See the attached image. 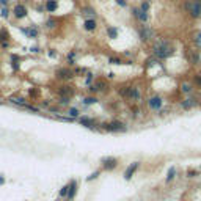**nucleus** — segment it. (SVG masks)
Wrapping results in <instances>:
<instances>
[{
	"label": "nucleus",
	"mask_w": 201,
	"mask_h": 201,
	"mask_svg": "<svg viewBox=\"0 0 201 201\" xmlns=\"http://www.w3.org/2000/svg\"><path fill=\"white\" fill-rule=\"evenodd\" d=\"M72 76H74V71L68 69V68H61V69L57 71V77L61 79V80H69Z\"/></svg>",
	"instance_id": "6e6552de"
},
{
	"label": "nucleus",
	"mask_w": 201,
	"mask_h": 201,
	"mask_svg": "<svg viewBox=\"0 0 201 201\" xmlns=\"http://www.w3.org/2000/svg\"><path fill=\"white\" fill-rule=\"evenodd\" d=\"M138 35H140L141 41H149L154 36V30L151 29V27H148V25H141L138 29Z\"/></svg>",
	"instance_id": "20e7f679"
},
{
	"label": "nucleus",
	"mask_w": 201,
	"mask_h": 201,
	"mask_svg": "<svg viewBox=\"0 0 201 201\" xmlns=\"http://www.w3.org/2000/svg\"><path fill=\"white\" fill-rule=\"evenodd\" d=\"M24 33L29 35L30 38H36V36H38V30L36 29H24Z\"/></svg>",
	"instance_id": "aec40b11"
},
{
	"label": "nucleus",
	"mask_w": 201,
	"mask_h": 201,
	"mask_svg": "<svg viewBox=\"0 0 201 201\" xmlns=\"http://www.w3.org/2000/svg\"><path fill=\"white\" fill-rule=\"evenodd\" d=\"M99 175H101V171H99V170H98V171H94V173H91L90 176H86V182H88V181H94Z\"/></svg>",
	"instance_id": "c85d7f7f"
},
{
	"label": "nucleus",
	"mask_w": 201,
	"mask_h": 201,
	"mask_svg": "<svg viewBox=\"0 0 201 201\" xmlns=\"http://www.w3.org/2000/svg\"><path fill=\"white\" fill-rule=\"evenodd\" d=\"M107 33H108V36H110V38H116V36H118V30L113 29V27H108Z\"/></svg>",
	"instance_id": "bb28decb"
},
{
	"label": "nucleus",
	"mask_w": 201,
	"mask_h": 201,
	"mask_svg": "<svg viewBox=\"0 0 201 201\" xmlns=\"http://www.w3.org/2000/svg\"><path fill=\"white\" fill-rule=\"evenodd\" d=\"M14 16L17 17V19H22V17H25V14H27V10H25V6L24 5H16L14 6Z\"/></svg>",
	"instance_id": "ddd939ff"
},
{
	"label": "nucleus",
	"mask_w": 201,
	"mask_h": 201,
	"mask_svg": "<svg viewBox=\"0 0 201 201\" xmlns=\"http://www.w3.org/2000/svg\"><path fill=\"white\" fill-rule=\"evenodd\" d=\"M193 82H195V85H198L200 88H201V74H196L195 79H193Z\"/></svg>",
	"instance_id": "2f4dec72"
},
{
	"label": "nucleus",
	"mask_w": 201,
	"mask_h": 201,
	"mask_svg": "<svg viewBox=\"0 0 201 201\" xmlns=\"http://www.w3.org/2000/svg\"><path fill=\"white\" fill-rule=\"evenodd\" d=\"M140 98H141V93H140V90L137 88V86H130L129 99H132V101H140Z\"/></svg>",
	"instance_id": "4468645a"
},
{
	"label": "nucleus",
	"mask_w": 201,
	"mask_h": 201,
	"mask_svg": "<svg viewBox=\"0 0 201 201\" xmlns=\"http://www.w3.org/2000/svg\"><path fill=\"white\" fill-rule=\"evenodd\" d=\"M24 108H27V110H30V112H35V113H39V108H36V107H33V105H29V104H27Z\"/></svg>",
	"instance_id": "473e14b6"
},
{
	"label": "nucleus",
	"mask_w": 201,
	"mask_h": 201,
	"mask_svg": "<svg viewBox=\"0 0 201 201\" xmlns=\"http://www.w3.org/2000/svg\"><path fill=\"white\" fill-rule=\"evenodd\" d=\"M2 16H3V17H6V16H8V11H6V10H3V11H2Z\"/></svg>",
	"instance_id": "58836bf2"
},
{
	"label": "nucleus",
	"mask_w": 201,
	"mask_h": 201,
	"mask_svg": "<svg viewBox=\"0 0 201 201\" xmlns=\"http://www.w3.org/2000/svg\"><path fill=\"white\" fill-rule=\"evenodd\" d=\"M91 80H93V76L88 74V76H86V83H91Z\"/></svg>",
	"instance_id": "c9c22d12"
},
{
	"label": "nucleus",
	"mask_w": 201,
	"mask_h": 201,
	"mask_svg": "<svg viewBox=\"0 0 201 201\" xmlns=\"http://www.w3.org/2000/svg\"><path fill=\"white\" fill-rule=\"evenodd\" d=\"M108 61H110L112 65H123V60H121V58H118V57H110V58H108Z\"/></svg>",
	"instance_id": "cd10ccee"
},
{
	"label": "nucleus",
	"mask_w": 201,
	"mask_h": 201,
	"mask_svg": "<svg viewBox=\"0 0 201 201\" xmlns=\"http://www.w3.org/2000/svg\"><path fill=\"white\" fill-rule=\"evenodd\" d=\"M47 27H53V21H49L47 22Z\"/></svg>",
	"instance_id": "ea45409f"
},
{
	"label": "nucleus",
	"mask_w": 201,
	"mask_h": 201,
	"mask_svg": "<svg viewBox=\"0 0 201 201\" xmlns=\"http://www.w3.org/2000/svg\"><path fill=\"white\" fill-rule=\"evenodd\" d=\"M187 58H189V63H192V65H198L200 60H201L200 53L195 52V50H189V52H187Z\"/></svg>",
	"instance_id": "9d476101"
},
{
	"label": "nucleus",
	"mask_w": 201,
	"mask_h": 201,
	"mask_svg": "<svg viewBox=\"0 0 201 201\" xmlns=\"http://www.w3.org/2000/svg\"><path fill=\"white\" fill-rule=\"evenodd\" d=\"M58 94H60V96H68V98H71V96L74 94V91L71 90V86H61V88H58Z\"/></svg>",
	"instance_id": "dca6fc26"
},
{
	"label": "nucleus",
	"mask_w": 201,
	"mask_h": 201,
	"mask_svg": "<svg viewBox=\"0 0 201 201\" xmlns=\"http://www.w3.org/2000/svg\"><path fill=\"white\" fill-rule=\"evenodd\" d=\"M141 10H143V11H148L149 10V2H148V0L141 3Z\"/></svg>",
	"instance_id": "72a5a7b5"
},
{
	"label": "nucleus",
	"mask_w": 201,
	"mask_h": 201,
	"mask_svg": "<svg viewBox=\"0 0 201 201\" xmlns=\"http://www.w3.org/2000/svg\"><path fill=\"white\" fill-rule=\"evenodd\" d=\"M57 6H58L57 0H47V3H46V8H47V11H50V13L55 11Z\"/></svg>",
	"instance_id": "a211bd4d"
},
{
	"label": "nucleus",
	"mask_w": 201,
	"mask_h": 201,
	"mask_svg": "<svg viewBox=\"0 0 201 201\" xmlns=\"http://www.w3.org/2000/svg\"><path fill=\"white\" fill-rule=\"evenodd\" d=\"M58 102H60V105H68V104H69V98H68V96H60V101H58Z\"/></svg>",
	"instance_id": "c756f323"
},
{
	"label": "nucleus",
	"mask_w": 201,
	"mask_h": 201,
	"mask_svg": "<svg viewBox=\"0 0 201 201\" xmlns=\"http://www.w3.org/2000/svg\"><path fill=\"white\" fill-rule=\"evenodd\" d=\"M181 90H182V93H187V94H189V93H192V90H193V88H192L190 83H185V82H184V83L181 85Z\"/></svg>",
	"instance_id": "b1692460"
},
{
	"label": "nucleus",
	"mask_w": 201,
	"mask_h": 201,
	"mask_svg": "<svg viewBox=\"0 0 201 201\" xmlns=\"http://www.w3.org/2000/svg\"><path fill=\"white\" fill-rule=\"evenodd\" d=\"M129 93H130V86H123L120 90V94L123 98H129Z\"/></svg>",
	"instance_id": "393cba45"
},
{
	"label": "nucleus",
	"mask_w": 201,
	"mask_h": 201,
	"mask_svg": "<svg viewBox=\"0 0 201 201\" xmlns=\"http://www.w3.org/2000/svg\"><path fill=\"white\" fill-rule=\"evenodd\" d=\"M49 57H55V52H53V50H49Z\"/></svg>",
	"instance_id": "4c0bfd02"
},
{
	"label": "nucleus",
	"mask_w": 201,
	"mask_h": 201,
	"mask_svg": "<svg viewBox=\"0 0 201 201\" xmlns=\"http://www.w3.org/2000/svg\"><path fill=\"white\" fill-rule=\"evenodd\" d=\"M101 162H102V168L107 170V171L115 170V168L118 167V159H115V157H104Z\"/></svg>",
	"instance_id": "39448f33"
},
{
	"label": "nucleus",
	"mask_w": 201,
	"mask_h": 201,
	"mask_svg": "<svg viewBox=\"0 0 201 201\" xmlns=\"http://www.w3.org/2000/svg\"><path fill=\"white\" fill-rule=\"evenodd\" d=\"M198 46H200V47H201V43H200V44H198Z\"/></svg>",
	"instance_id": "37998d69"
},
{
	"label": "nucleus",
	"mask_w": 201,
	"mask_h": 201,
	"mask_svg": "<svg viewBox=\"0 0 201 201\" xmlns=\"http://www.w3.org/2000/svg\"><path fill=\"white\" fill-rule=\"evenodd\" d=\"M162 104H163V101H162L160 96H153V98L148 99V105H149L151 110H160Z\"/></svg>",
	"instance_id": "423d86ee"
},
{
	"label": "nucleus",
	"mask_w": 201,
	"mask_h": 201,
	"mask_svg": "<svg viewBox=\"0 0 201 201\" xmlns=\"http://www.w3.org/2000/svg\"><path fill=\"white\" fill-rule=\"evenodd\" d=\"M175 176H176V168L171 167L170 170H168V175H167V182L173 181V179H175Z\"/></svg>",
	"instance_id": "4be33fe9"
},
{
	"label": "nucleus",
	"mask_w": 201,
	"mask_h": 201,
	"mask_svg": "<svg viewBox=\"0 0 201 201\" xmlns=\"http://www.w3.org/2000/svg\"><path fill=\"white\" fill-rule=\"evenodd\" d=\"M68 193H69V184L63 185L61 189H60V192H58V195H60V196H63V198H66V196H68Z\"/></svg>",
	"instance_id": "412c9836"
},
{
	"label": "nucleus",
	"mask_w": 201,
	"mask_h": 201,
	"mask_svg": "<svg viewBox=\"0 0 201 201\" xmlns=\"http://www.w3.org/2000/svg\"><path fill=\"white\" fill-rule=\"evenodd\" d=\"M184 6L192 17H195V19L201 17V0H189V2H185Z\"/></svg>",
	"instance_id": "f03ea898"
},
{
	"label": "nucleus",
	"mask_w": 201,
	"mask_h": 201,
	"mask_svg": "<svg viewBox=\"0 0 201 201\" xmlns=\"http://www.w3.org/2000/svg\"><path fill=\"white\" fill-rule=\"evenodd\" d=\"M76 193H77V181H76V179H72V181L69 182V193H68L66 200H68V201H71V200L76 196Z\"/></svg>",
	"instance_id": "9b49d317"
},
{
	"label": "nucleus",
	"mask_w": 201,
	"mask_h": 201,
	"mask_svg": "<svg viewBox=\"0 0 201 201\" xmlns=\"http://www.w3.org/2000/svg\"><path fill=\"white\" fill-rule=\"evenodd\" d=\"M196 105V99L193 98H189V99H184L181 102V107L184 108V110H190V108H193Z\"/></svg>",
	"instance_id": "f8f14e48"
},
{
	"label": "nucleus",
	"mask_w": 201,
	"mask_h": 201,
	"mask_svg": "<svg viewBox=\"0 0 201 201\" xmlns=\"http://www.w3.org/2000/svg\"><path fill=\"white\" fill-rule=\"evenodd\" d=\"M132 13H134V16H135L140 22H146V21H148V11H143L141 8H134V10H132Z\"/></svg>",
	"instance_id": "1a4fd4ad"
},
{
	"label": "nucleus",
	"mask_w": 201,
	"mask_h": 201,
	"mask_svg": "<svg viewBox=\"0 0 201 201\" xmlns=\"http://www.w3.org/2000/svg\"><path fill=\"white\" fill-rule=\"evenodd\" d=\"M173 46L168 43V41H159V43L154 44L153 47V53L156 58H160V60H165V58L173 55Z\"/></svg>",
	"instance_id": "f257e3e1"
},
{
	"label": "nucleus",
	"mask_w": 201,
	"mask_h": 201,
	"mask_svg": "<svg viewBox=\"0 0 201 201\" xmlns=\"http://www.w3.org/2000/svg\"><path fill=\"white\" fill-rule=\"evenodd\" d=\"M80 124H83L85 127H90V129H94V127H96V121L91 120V118L83 116V118H80Z\"/></svg>",
	"instance_id": "2eb2a0df"
},
{
	"label": "nucleus",
	"mask_w": 201,
	"mask_h": 201,
	"mask_svg": "<svg viewBox=\"0 0 201 201\" xmlns=\"http://www.w3.org/2000/svg\"><path fill=\"white\" fill-rule=\"evenodd\" d=\"M3 182H5V179H3V177H0V184H3Z\"/></svg>",
	"instance_id": "79ce46f5"
},
{
	"label": "nucleus",
	"mask_w": 201,
	"mask_h": 201,
	"mask_svg": "<svg viewBox=\"0 0 201 201\" xmlns=\"http://www.w3.org/2000/svg\"><path fill=\"white\" fill-rule=\"evenodd\" d=\"M0 3H2V5H5V3H6V0H0Z\"/></svg>",
	"instance_id": "a19ab883"
},
{
	"label": "nucleus",
	"mask_w": 201,
	"mask_h": 201,
	"mask_svg": "<svg viewBox=\"0 0 201 201\" xmlns=\"http://www.w3.org/2000/svg\"><path fill=\"white\" fill-rule=\"evenodd\" d=\"M196 176V171H189V177H193Z\"/></svg>",
	"instance_id": "e433bc0d"
},
{
	"label": "nucleus",
	"mask_w": 201,
	"mask_h": 201,
	"mask_svg": "<svg viewBox=\"0 0 201 201\" xmlns=\"http://www.w3.org/2000/svg\"><path fill=\"white\" fill-rule=\"evenodd\" d=\"M79 110H77V108H69V112H68V115H69V118H72V120H74V118H77L79 116Z\"/></svg>",
	"instance_id": "a878e982"
},
{
	"label": "nucleus",
	"mask_w": 201,
	"mask_h": 201,
	"mask_svg": "<svg viewBox=\"0 0 201 201\" xmlns=\"http://www.w3.org/2000/svg\"><path fill=\"white\" fill-rule=\"evenodd\" d=\"M138 167H140V162H132L129 167L126 168V171H124V179L126 181H129L132 176H134V173L138 170Z\"/></svg>",
	"instance_id": "0eeeda50"
},
{
	"label": "nucleus",
	"mask_w": 201,
	"mask_h": 201,
	"mask_svg": "<svg viewBox=\"0 0 201 201\" xmlns=\"http://www.w3.org/2000/svg\"><path fill=\"white\" fill-rule=\"evenodd\" d=\"M55 201H58V200H55Z\"/></svg>",
	"instance_id": "c03bdc74"
},
{
	"label": "nucleus",
	"mask_w": 201,
	"mask_h": 201,
	"mask_svg": "<svg viewBox=\"0 0 201 201\" xmlns=\"http://www.w3.org/2000/svg\"><path fill=\"white\" fill-rule=\"evenodd\" d=\"M11 104H14V105H19V107H25L27 105V101L24 98H11Z\"/></svg>",
	"instance_id": "f3484780"
},
{
	"label": "nucleus",
	"mask_w": 201,
	"mask_h": 201,
	"mask_svg": "<svg viewBox=\"0 0 201 201\" xmlns=\"http://www.w3.org/2000/svg\"><path fill=\"white\" fill-rule=\"evenodd\" d=\"M118 2V5H121V6H126L127 3H126V0H116Z\"/></svg>",
	"instance_id": "f704fd0d"
},
{
	"label": "nucleus",
	"mask_w": 201,
	"mask_h": 201,
	"mask_svg": "<svg viewBox=\"0 0 201 201\" xmlns=\"http://www.w3.org/2000/svg\"><path fill=\"white\" fill-rule=\"evenodd\" d=\"M102 127L108 132H124L126 130V124L121 121H112V123H104Z\"/></svg>",
	"instance_id": "7ed1b4c3"
},
{
	"label": "nucleus",
	"mask_w": 201,
	"mask_h": 201,
	"mask_svg": "<svg viewBox=\"0 0 201 201\" xmlns=\"http://www.w3.org/2000/svg\"><path fill=\"white\" fill-rule=\"evenodd\" d=\"M193 41H195V44L201 43V31H196V33L193 35Z\"/></svg>",
	"instance_id": "7c9ffc66"
},
{
	"label": "nucleus",
	"mask_w": 201,
	"mask_h": 201,
	"mask_svg": "<svg viewBox=\"0 0 201 201\" xmlns=\"http://www.w3.org/2000/svg\"><path fill=\"white\" fill-rule=\"evenodd\" d=\"M82 102H83L85 105H91V104H96V102H98V99L93 98V96H88V98H85Z\"/></svg>",
	"instance_id": "5701e85b"
},
{
	"label": "nucleus",
	"mask_w": 201,
	"mask_h": 201,
	"mask_svg": "<svg viewBox=\"0 0 201 201\" xmlns=\"http://www.w3.org/2000/svg\"><path fill=\"white\" fill-rule=\"evenodd\" d=\"M85 29L86 30H94L96 29V21H93V19H86L85 21Z\"/></svg>",
	"instance_id": "6ab92c4d"
}]
</instances>
